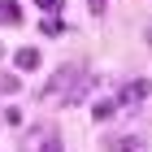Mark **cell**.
Returning <instances> with one entry per match:
<instances>
[{
	"label": "cell",
	"instance_id": "cell-9",
	"mask_svg": "<svg viewBox=\"0 0 152 152\" xmlns=\"http://www.w3.org/2000/svg\"><path fill=\"white\" fill-rule=\"evenodd\" d=\"M35 4H39L44 13H57V9H61V0H35Z\"/></svg>",
	"mask_w": 152,
	"mask_h": 152
},
{
	"label": "cell",
	"instance_id": "cell-4",
	"mask_svg": "<svg viewBox=\"0 0 152 152\" xmlns=\"http://www.w3.org/2000/svg\"><path fill=\"white\" fill-rule=\"evenodd\" d=\"M0 22H9V26H18V22H22V9H18L13 0H0Z\"/></svg>",
	"mask_w": 152,
	"mask_h": 152
},
{
	"label": "cell",
	"instance_id": "cell-10",
	"mask_svg": "<svg viewBox=\"0 0 152 152\" xmlns=\"http://www.w3.org/2000/svg\"><path fill=\"white\" fill-rule=\"evenodd\" d=\"M87 4H91V13H96V18L104 13V0H87Z\"/></svg>",
	"mask_w": 152,
	"mask_h": 152
},
{
	"label": "cell",
	"instance_id": "cell-5",
	"mask_svg": "<svg viewBox=\"0 0 152 152\" xmlns=\"http://www.w3.org/2000/svg\"><path fill=\"white\" fill-rule=\"evenodd\" d=\"M13 61H18V70H39V52H35V48H22Z\"/></svg>",
	"mask_w": 152,
	"mask_h": 152
},
{
	"label": "cell",
	"instance_id": "cell-7",
	"mask_svg": "<svg viewBox=\"0 0 152 152\" xmlns=\"http://www.w3.org/2000/svg\"><path fill=\"white\" fill-rule=\"evenodd\" d=\"M39 31H44V35H65V22H61V18H44V26H39Z\"/></svg>",
	"mask_w": 152,
	"mask_h": 152
},
{
	"label": "cell",
	"instance_id": "cell-11",
	"mask_svg": "<svg viewBox=\"0 0 152 152\" xmlns=\"http://www.w3.org/2000/svg\"><path fill=\"white\" fill-rule=\"evenodd\" d=\"M48 152H61V148H57V143H48Z\"/></svg>",
	"mask_w": 152,
	"mask_h": 152
},
{
	"label": "cell",
	"instance_id": "cell-3",
	"mask_svg": "<svg viewBox=\"0 0 152 152\" xmlns=\"http://www.w3.org/2000/svg\"><path fill=\"white\" fill-rule=\"evenodd\" d=\"M109 152H148L143 148V139H135V135H113V139H104Z\"/></svg>",
	"mask_w": 152,
	"mask_h": 152
},
{
	"label": "cell",
	"instance_id": "cell-2",
	"mask_svg": "<svg viewBox=\"0 0 152 152\" xmlns=\"http://www.w3.org/2000/svg\"><path fill=\"white\" fill-rule=\"evenodd\" d=\"M148 96H152V87H148V83H143V78H130L126 87L113 96V100H117V109H139V100H148Z\"/></svg>",
	"mask_w": 152,
	"mask_h": 152
},
{
	"label": "cell",
	"instance_id": "cell-1",
	"mask_svg": "<svg viewBox=\"0 0 152 152\" xmlns=\"http://www.w3.org/2000/svg\"><path fill=\"white\" fill-rule=\"evenodd\" d=\"M91 83H96V78H91L87 70H74V65H61V70L52 74V83H48V87H44L39 96H44L48 104H57V100H61V104H78L83 96L91 91Z\"/></svg>",
	"mask_w": 152,
	"mask_h": 152
},
{
	"label": "cell",
	"instance_id": "cell-8",
	"mask_svg": "<svg viewBox=\"0 0 152 152\" xmlns=\"http://www.w3.org/2000/svg\"><path fill=\"white\" fill-rule=\"evenodd\" d=\"M0 91L13 96V91H18V78H13V74H0Z\"/></svg>",
	"mask_w": 152,
	"mask_h": 152
},
{
	"label": "cell",
	"instance_id": "cell-6",
	"mask_svg": "<svg viewBox=\"0 0 152 152\" xmlns=\"http://www.w3.org/2000/svg\"><path fill=\"white\" fill-rule=\"evenodd\" d=\"M113 113H117V100H96V109H91L96 122H104V117H113Z\"/></svg>",
	"mask_w": 152,
	"mask_h": 152
}]
</instances>
